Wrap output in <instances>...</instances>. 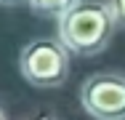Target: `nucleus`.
Here are the masks:
<instances>
[{
  "label": "nucleus",
  "instance_id": "nucleus-6",
  "mask_svg": "<svg viewBox=\"0 0 125 120\" xmlns=\"http://www.w3.org/2000/svg\"><path fill=\"white\" fill-rule=\"evenodd\" d=\"M21 3H29V0H0V5H8V8L11 5H21Z\"/></svg>",
  "mask_w": 125,
  "mask_h": 120
},
{
  "label": "nucleus",
  "instance_id": "nucleus-1",
  "mask_svg": "<svg viewBox=\"0 0 125 120\" xmlns=\"http://www.w3.org/2000/svg\"><path fill=\"white\" fill-rule=\"evenodd\" d=\"M117 24L106 0H80L59 16V40L75 56H96L109 46Z\"/></svg>",
  "mask_w": 125,
  "mask_h": 120
},
{
  "label": "nucleus",
  "instance_id": "nucleus-8",
  "mask_svg": "<svg viewBox=\"0 0 125 120\" xmlns=\"http://www.w3.org/2000/svg\"><path fill=\"white\" fill-rule=\"evenodd\" d=\"M0 120H8V118H5V112H3V107H0Z\"/></svg>",
  "mask_w": 125,
  "mask_h": 120
},
{
  "label": "nucleus",
  "instance_id": "nucleus-4",
  "mask_svg": "<svg viewBox=\"0 0 125 120\" xmlns=\"http://www.w3.org/2000/svg\"><path fill=\"white\" fill-rule=\"evenodd\" d=\"M75 3L80 0H29V8L35 11V13H43V16H61L64 11H69Z\"/></svg>",
  "mask_w": 125,
  "mask_h": 120
},
{
  "label": "nucleus",
  "instance_id": "nucleus-2",
  "mask_svg": "<svg viewBox=\"0 0 125 120\" xmlns=\"http://www.w3.org/2000/svg\"><path fill=\"white\" fill-rule=\"evenodd\" d=\"M19 72L35 88H59L69 77V51L59 37H35L19 53Z\"/></svg>",
  "mask_w": 125,
  "mask_h": 120
},
{
  "label": "nucleus",
  "instance_id": "nucleus-3",
  "mask_svg": "<svg viewBox=\"0 0 125 120\" xmlns=\"http://www.w3.org/2000/svg\"><path fill=\"white\" fill-rule=\"evenodd\" d=\"M80 104L93 120H125V75L96 72L80 85Z\"/></svg>",
  "mask_w": 125,
  "mask_h": 120
},
{
  "label": "nucleus",
  "instance_id": "nucleus-7",
  "mask_svg": "<svg viewBox=\"0 0 125 120\" xmlns=\"http://www.w3.org/2000/svg\"><path fill=\"white\" fill-rule=\"evenodd\" d=\"M29 120H56V118L48 115V112H40V115H35V118H29Z\"/></svg>",
  "mask_w": 125,
  "mask_h": 120
},
{
  "label": "nucleus",
  "instance_id": "nucleus-5",
  "mask_svg": "<svg viewBox=\"0 0 125 120\" xmlns=\"http://www.w3.org/2000/svg\"><path fill=\"white\" fill-rule=\"evenodd\" d=\"M109 3V11H112V16H115V24L125 29V0H106Z\"/></svg>",
  "mask_w": 125,
  "mask_h": 120
}]
</instances>
